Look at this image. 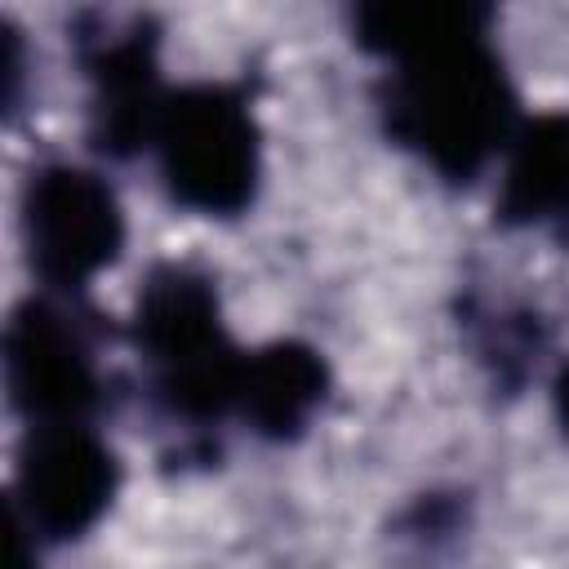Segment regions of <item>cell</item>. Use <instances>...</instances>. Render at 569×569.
Returning a JSON list of instances; mask_svg holds the SVG:
<instances>
[{"instance_id": "obj_9", "label": "cell", "mask_w": 569, "mask_h": 569, "mask_svg": "<svg viewBox=\"0 0 569 569\" xmlns=\"http://www.w3.org/2000/svg\"><path fill=\"white\" fill-rule=\"evenodd\" d=\"M493 213L502 227L569 218V111H542L511 133Z\"/></svg>"}, {"instance_id": "obj_3", "label": "cell", "mask_w": 569, "mask_h": 569, "mask_svg": "<svg viewBox=\"0 0 569 569\" xmlns=\"http://www.w3.org/2000/svg\"><path fill=\"white\" fill-rule=\"evenodd\" d=\"M164 191L204 218H236L262 178V133L244 84L200 80L164 98L156 138Z\"/></svg>"}, {"instance_id": "obj_6", "label": "cell", "mask_w": 569, "mask_h": 569, "mask_svg": "<svg viewBox=\"0 0 569 569\" xmlns=\"http://www.w3.org/2000/svg\"><path fill=\"white\" fill-rule=\"evenodd\" d=\"M120 462L89 422L27 427L13 476V507L31 538L67 542L89 533L111 507Z\"/></svg>"}, {"instance_id": "obj_4", "label": "cell", "mask_w": 569, "mask_h": 569, "mask_svg": "<svg viewBox=\"0 0 569 569\" xmlns=\"http://www.w3.org/2000/svg\"><path fill=\"white\" fill-rule=\"evenodd\" d=\"M22 244L40 284L58 298H76L120 258L124 209L93 169L44 164L22 191Z\"/></svg>"}, {"instance_id": "obj_12", "label": "cell", "mask_w": 569, "mask_h": 569, "mask_svg": "<svg viewBox=\"0 0 569 569\" xmlns=\"http://www.w3.org/2000/svg\"><path fill=\"white\" fill-rule=\"evenodd\" d=\"M551 400H556V422H560V431L569 436V365L560 369V378H556V391H551Z\"/></svg>"}, {"instance_id": "obj_1", "label": "cell", "mask_w": 569, "mask_h": 569, "mask_svg": "<svg viewBox=\"0 0 569 569\" xmlns=\"http://www.w3.org/2000/svg\"><path fill=\"white\" fill-rule=\"evenodd\" d=\"M378 116L387 138L445 182H471L520 129L516 89L489 36H458L396 58L378 84Z\"/></svg>"}, {"instance_id": "obj_2", "label": "cell", "mask_w": 569, "mask_h": 569, "mask_svg": "<svg viewBox=\"0 0 569 569\" xmlns=\"http://www.w3.org/2000/svg\"><path fill=\"white\" fill-rule=\"evenodd\" d=\"M129 338L147 365L156 405L187 427L236 413L244 351L222 329L218 289L200 267L160 262L138 289Z\"/></svg>"}, {"instance_id": "obj_10", "label": "cell", "mask_w": 569, "mask_h": 569, "mask_svg": "<svg viewBox=\"0 0 569 569\" xmlns=\"http://www.w3.org/2000/svg\"><path fill=\"white\" fill-rule=\"evenodd\" d=\"M493 22V9L485 4H365L351 18V40L387 62L409 58L418 49L458 40V36H485Z\"/></svg>"}, {"instance_id": "obj_8", "label": "cell", "mask_w": 569, "mask_h": 569, "mask_svg": "<svg viewBox=\"0 0 569 569\" xmlns=\"http://www.w3.org/2000/svg\"><path fill=\"white\" fill-rule=\"evenodd\" d=\"M329 391V365L316 347L298 338L267 342L244 351L240 387H236V418L262 440H298Z\"/></svg>"}, {"instance_id": "obj_11", "label": "cell", "mask_w": 569, "mask_h": 569, "mask_svg": "<svg viewBox=\"0 0 569 569\" xmlns=\"http://www.w3.org/2000/svg\"><path fill=\"white\" fill-rule=\"evenodd\" d=\"M31 533H27V525L22 520H13V569H36V551H31V542H27Z\"/></svg>"}, {"instance_id": "obj_7", "label": "cell", "mask_w": 569, "mask_h": 569, "mask_svg": "<svg viewBox=\"0 0 569 569\" xmlns=\"http://www.w3.org/2000/svg\"><path fill=\"white\" fill-rule=\"evenodd\" d=\"M98 27L76 36V53L89 80V147L107 160H129L151 147L164 84H160V36L151 18H93Z\"/></svg>"}, {"instance_id": "obj_5", "label": "cell", "mask_w": 569, "mask_h": 569, "mask_svg": "<svg viewBox=\"0 0 569 569\" xmlns=\"http://www.w3.org/2000/svg\"><path fill=\"white\" fill-rule=\"evenodd\" d=\"M4 382L27 427L89 422L107 405V378L76 302L40 293L13 307L4 325Z\"/></svg>"}]
</instances>
